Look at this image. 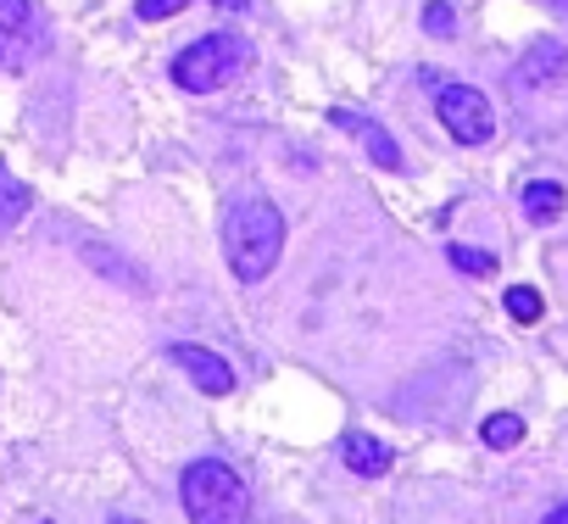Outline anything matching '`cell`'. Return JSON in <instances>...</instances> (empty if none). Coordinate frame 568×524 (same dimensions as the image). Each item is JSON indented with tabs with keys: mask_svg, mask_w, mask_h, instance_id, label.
Returning a JSON list of instances; mask_svg holds the SVG:
<instances>
[{
	"mask_svg": "<svg viewBox=\"0 0 568 524\" xmlns=\"http://www.w3.org/2000/svg\"><path fill=\"white\" fill-rule=\"evenodd\" d=\"M479 435H485L490 452H513V446L524 441V419H518V413H490V419L479 424Z\"/></svg>",
	"mask_w": 568,
	"mask_h": 524,
	"instance_id": "obj_12",
	"label": "cell"
},
{
	"mask_svg": "<svg viewBox=\"0 0 568 524\" xmlns=\"http://www.w3.org/2000/svg\"><path fill=\"white\" fill-rule=\"evenodd\" d=\"M540 524H568V502H562V507H551V513H546Z\"/></svg>",
	"mask_w": 568,
	"mask_h": 524,
	"instance_id": "obj_18",
	"label": "cell"
},
{
	"mask_svg": "<svg viewBox=\"0 0 568 524\" xmlns=\"http://www.w3.org/2000/svg\"><path fill=\"white\" fill-rule=\"evenodd\" d=\"M190 0H134V18L140 23H162V18H179Z\"/></svg>",
	"mask_w": 568,
	"mask_h": 524,
	"instance_id": "obj_15",
	"label": "cell"
},
{
	"mask_svg": "<svg viewBox=\"0 0 568 524\" xmlns=\"http://www.w3.org/2000/svg\"><path fill=\"white\" fill-rule=\"evenodd\" d=\"M435 112H440V123H446V134H452L457 145H485V140L496 134V107H490L485 90H474V84H440Z\"/></svg>",
	"mask_w": 568,
	"mask_h": 524,
	"instance_id": "obj_5",
	"label": "cell"
},
{
	"mask_svg": "<svg viewBox=\"0 0 568 524\" xmlns=\"http://www.w3.org/2000/svg\"><path fill=\"white\" fill-rule=\"evenodd\" d=\"M507 313H513L518 324H540L546 302H540V291H535V285H507Z\"/></svg>",
	"mask_w": 568,
	"mask_h": 524,
	"instance_id": "obj_13",
	"label": "cell"
},
{
	"mask_svg": "<svg viewBox=\"0 0 568 524\" xmlns=\"http://www.w3.org/2000/svg\"><path fill=\"white\" fill-rule=\"evenodd\" d=\"M329 123H335L341 134L363 140V151H368L379 168H402V145H396V134H390L379 118H368V112H352V107H335V112H329Z\"/></svg>",
	"mask_w": 568,
	"mask_h": 524,
	"instance_id": "obj_7",
	"label": "cell"
},
{
	"mask_svg": "<svg viewBox=\"0 0 568 524\" xmlns=\"http://www.w3.org/2000/svg\"><path fill=\"white\" fill-rule=\"evenodd\" d=\"M446 256H452V269H457V274H474V280H490V274H496V256H490V251H474V245H452Z\"/></svg>",
	"mask_w": 568,
	"mask_h": 524,
	"instance_id": "obj_14",
	"label": "cell"
},
{
	"mask_svg": "<svg viewBox=\"0 0 568 524\" xmlns=\"http://www.w3.org/2000/svg\"><path fill=\"white\" fill-rule=\"evenodd\" d=\"M562 206H568V190H562L557 179L524 184V218H529V223H551V218H562Z\"/></svg>",
	"mask_w": 568,
	"mask_h": 524,
	"instance_id": "obj_11",
	"label": "cell"
},
{
	"mask_svg": "<svg viewBox=\"0 0 568 524\" xmlns=\"http://www.w3.org/2000/svg\"><path fill=\"white\" fill-rule=\"evenodd\" d=\"M106 524H145V518H106Z\"/></svg>",
	"mask_w": 568,
	"mask_h": 524,
	"instance_id": "obj_20",
	"label": "cell"
},
{
	"mask_svg": "<svg viewBox=\"0 0 568 524\" xmlns=\"http://www.w3.org/2000/svg\"><path fill=\"white\" fill-rule=\"evenodd\" d=\"M84 256H90V262H95V269H106V274H118V280H123V285H134V291H145V280H140V274H134V269H123V262H112V256H106V251H101V245H84Z\"/></svg>",
	"mask_w": 568,
	"mask_h": 524,
	"instance_id": "obj_17",
	"label": "cell"
},
{
	"mask_svg": "<svg viewBox=\"0 0 568 524\" xmlns=\"http://www.w3.org/2000/svg\"><path fill=\"white\" fill-rule=\"evenodd\" d=\"M29 212H34V190H29L7 162H0V229H18Z\"/></svg>",
	"mask_w": 568,
	"mask_h": 524,
	"instance_id": "obj_10",
	"label": "cell"
},
{
	"mask_svg": "<svg viewBox=\"0 0 568 524\" xmlns=\"http://www.w3.org/2000/svg\"><path fill=\"white\" fill-rule=\"evenodd\" d=\"M217 240L229 256V274L240 285H262L278 269V251H284V212L267 195H240L223 206Z\"/></svg>",
	"mask_w": 568,
	"mask_h": 524,
	"instance_id": "obj_1",
	"label": "cell"
},
{
	"mask_svg": "<svg viewBox=\"0 0 568 524\" xmlns=\"http://www.w3.org/2000/svg\"><path fill=\"white\" fill-rule=\"evenodd\" d=\"M562 68H568V51H562L557 40H535V46L524 51V62H518V84H529V90L557 84V79H562Z\"/></svg>",
	"mask_w": 568,
	"mask_h": 524,
	"instance_id": "obj_9",
	"label": "cell"
},
{
	"mask_svg": "<svg viewBox=\"0 0 568 524\" xmlns=\"http://www.w3.org/2000/svg\"><path fill=\"white\" fill-rule=\"evenodd\" d=\"M179 502L190 524H251V485L223 457H195L179 474Z\"/></svg>",
	"mask_w": 568,
	"mask_h": 524,
	"instance_id": "obj_2",
	"label": "cell"
},
{
	"mask_svg": "<svg viewBox=\"0 0 568 524\" xmlns=\"http://www.w3.org/2000/svg\"><path fill=\"white\" fill-rule=\"evenodd\" d=\"M168 363H179L184 380H190L195 391H206V396H229V391H234V369H229L217 352H206V346L179 341V346H168Z\"/></svg>",
	"mask_w": 568,
	"mask_h": 524,
	"instance_id": "obj_6",
	"label": "cell"
},
{
	"mask_svg": "<svg viewBox=\"0 0 568 524\" xmlns=\"http://www.w3.org/2000/svg\"><path fill=\"white\" fill-rule=\"evenodd\" d=\"M424 29H429V34H440V40H452V34H457V18H452L446 0H429V7H424Z\"/></svg>",
	"mask_w": 568,
	"mask_h": 524,
	"instance_id": "obj_16",
	"label": "cell"
},
{
	"mask_svg": "<svg viewBox=\"0 0 568 524\" xmlns=\"http://www.w3.org/2000/svg\"><path fill=\"white\" fill-rule=\"evenodd\" d=\"M212 7H229V12H245V0H212Z\"/></svg>",
	"mask_w": 568,
	"mask_h": 524,
	"instance_id": "obj_19",
	"label": "cell"
},
{
	"mask_svg": "<svg viewBox=\"0 0 568 524\" xmlns=\"http://www.w3.org/2000/svg\"><path fill=\"white\" fill-rule=\"evenodd\" d=\"M51 29L40 0H0V73H23L45 51Z\"/></svg>",
	"mask_w": 568,
	"mask_h": 524,
	"instance_id": "obj_4",
	"label": "cell"
},
{
	"mask_svg": "<svg viewBox=\"0 0 568 524\" xmlns=\"http://www.w3.org/2000/svg\"><path fill=\"white\" fill-rule=\"evenodd\" d=\"M341 457H346V468L363 474V480H379V474L396 463V452H390L385 441H374L368 430H346V435H341Z\"/></svg>",
	"mask_w": 568,
	"mask_h": 524,
	"instance_id": "obj_8",
	"label": "cell"
},
{
	"mask_svg": "<svg viewBox=\"0 0 568 524\" xmlns=\"http://www.w3.org/2000/svg\"><path fill=\"white\" fill-rule=\"evenodd\" d=\"M245 68H251V46H245V34L217 29V34H201L195 46H184V51L173 57V84L190 90V95H212V90L234 84Z\"/></svg>",
	"mask_w": 568,
	"mask_h": 524,
	"instance_id": "obj_3",
	"label": "cell"
}]
</instances>
